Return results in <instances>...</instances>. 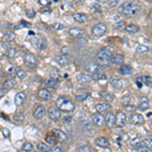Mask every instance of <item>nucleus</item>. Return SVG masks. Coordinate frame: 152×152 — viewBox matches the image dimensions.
<instances>
[{
  "label": "nucleus",
  "instance_id": "f704fd0d",
  "mask_svg": "<svg viewBox=\"0 0 152 152\" xmlns=\"http://www.w3.org/2000/svg\"><path fill=\"white\" fill-rule=\"evenodd\" d=\"M149 51V48L147 46H144V45H140L136 48V52L139 53V54H142V53H146Z\"/></svg>",
  "mask_w": 152,
  "mask_h": 152
},
{
  "label": "nucleus",
  "instance_id": "13d9d810",
  "mask_svg": "<svg viewBox=\"0 0 152 152\" xmlns=\"http://www.w3.org/2000/svg\"><path fill=\"white\" fill-rule=\"evenodd\" d=\"M141 81H142V77H139V78H137V79H136V83H137L138 87H141L142 86Z\"/></svg>",
  "mask_w": 152,
  "mask_h": 152
},
{
  "label": "nucleus",
  "instance_id": "49530a36",
  "mask_svg": "<svg viewBox=\"0 0 152 152\" xmlns=\"http://www.w3.org/2000/svg\"><path fill=\"white\" fill-rule=\"evenodd\" d=\"M142 140L140 139L139 137H137V138H133L132 140H131V145H136L137 146L138 144H140V142H141Z\"/></svg>",
  "mask_w": 152,
  "mask_h": 152
},
{
  "label": "nucleus",
  "instance_id": "de8ad7c7",
  "mask_svg": "<svg viewBox=\"0 0 152 152\" xmlns=\"http://www.w3.org/2000/svg\"><path fill=\"white\" fill-rule=\"evenodd\" d=\"M14 120L17 123H22V122L24 121V116H22V114H17L16 116L14 117Z\"/></svg>",
  "mask_w": 152,
  "mask_h": 152
},
{
  "label": "nucleus",
  "instance_id": "4be33fe9",
  "mask_svg": "<svg viewBox=\"0 0 152 152\" xmlns=\"http://www.w3.org/2000/svg\"><path fill=\"white\" fill-rule=\"evenodd\" d=\"M110 105L109 103H100L95 105V110H98V113H103V112H107L108 110H110Z\"/></svg>",
  "mask_w": 152,
  "mask_h": 152
},
{
  "label": "nucleus",
  "instance_id": "338daca9",
  "mask_svg": "<svg viewBox=\"0 0 152 152\" xmlns=\"http://www.w3.org/2000/svg\"><path fill=\"white\" fill-rule=\"evenodd\" d=\"M151 2H152V1H151Z\"/></svg>",
  "mask_w": 152,
  "mask_h": 152
},
{
  "label": "nucleus",
  "instance_id": "c85d7f7f",
  "mask_svg": "<svg viewBox=\"0 0 152 152\" xmlns=\"http://www.w3.org/2000/svg\"><path fill=\"white\" fill-rule=\"evenodd\" d=\"M37 147H38V150L41 152H49L52 150V148H51L49 145L46 143H43V142H40Z\"/></svg>",
  "mask_w": 152,
  "mask_h": 152
},
{
  "label": "nucleus",
  "instance_id": "4c0bfd02",
  "mask_svg": "<svg viewBox=\"0 0 152 152\" xmlns=\"http://www.w3.org/2000/svg\"><path fill=\"white\" fill-rule=\"evenodd\" d=\"M51 75H52L53 79H55V80H57L58 78H60V74H59L58 69H56V68H52V69H51Z\"/></svg>",
  "mask_w": 152,
  "mask_h": 152
},
{
  "label": "nucleus",
  "instance_id": "ea45409f",
  "mask_svg": "<svg viewBox=\"0 0 152 152\" xmlns=\"http://www.w3.org/2000/svg\"><path fill=\"white\" fill-rule=\"evenodd\" d=\"M25 14H27V17L34 18V16H36V11H34V9H33V8L27 9V10H25Z\"/></svg>",
  "mask_w": 152,
  "mask_h": 152
},
{
  "label": "nucleus",
  "instance_id": "3c124183",
  "mask_svg": "<svg viewBox=\"0 0 152 152\" xmlns=\"http://www.w3.org/2000/svg\"><path fill=\"white\" fill-rule=\"evenodd\" d=\"M39 4L44 5V6H47V5H50L51 1H48V0H39Z\"/></svg>",
  "mask_w": 152,
  "mask_h": 152
},
{
  "label": "nucleus",
  "instance_id": "6e6552de",
  "mask_svg": "<svg viewBox=\"0 0 152 152\" xmlns=\"http://www.w3.org/2000/svg\"><path fill=\"white\" fill-rule=\"evenodd\" d=\"M127 117L123 112H118L116 115V124L118 127H124L126 125Z\"/></svg>",
  "mask_w": 152,
  "mask_h": 152
},
{
  "label": "nucleus",
  "instance_id": "37998d69",
  "mask_svg": "<svg viewBox=\"0 0 152 152\" xmlns=\"http://www.w3.org/2000/svg\"><path fill=\"white\" fill-rule=\"evenodd\" d=\"M4 38H5V40L7 41V42H11V41L15 39V34L14 33H7L5 36H4Z\"/></svg>",
  "mask_w": 152,
  "mask_h": 152
},
{
  "label": "nucleus",
  "instance_id": "6e6d98bb",
  "mask_svg": "<svg viewBox=\"0 0 152 152\" xmlns=\"http://www.w3.org/2000/svg\"><path fill=\"white\" fill-rule=\"evenodd\" d=\"M51 151H52V152H63V150H62L60 147H53Z\"/></svg>",
  "mask_w": 152,
  "mask_h": 152
},
{
  "label": "nucleus",
  "instance_id": "9b49d317",
  "mask_svg": "<svg viewBox=\"0 0 152 152\" xmlns=\"http://www.w3.org/2000/svg\"><path fill=\"white\" fill-rule=\"evenodd\" d=\"M112 51L109 48H101V49L98 52V58H103V59H110L112 57Z\"/></svg>",
  "mask_w": 152,
  "mask_h": 152
},
{
  "label": "nucleus",
  "instance_id": "ddd939ff",
  "mask_svg": "<svg viewBox=\"0 0 152 152\" xmlns=\"http://www.w3.org/2000/svg\"><path fill=\"white\" fill-rule=\"evenodd\" d=\"M25 100H27V95H25L24 92L16 93V95H15V98H14V103H15V105H16V107L22 105L25 103Z\"/></svg>",
  "mask_w": 152,
  "mask_h": 152
},
{
  "label": "nucleus",
  "instance_id": "dca6fc26",
  "mask_svg": "<svg viewBox=\"0 0 152 152\" xmlns=\"http://www.w3.org/2000/svg\"><path fill=\"white\" fill-rule=\"evenodd\" d=\"M86 71L88 73H91V74H95V73H98V72H100V67L98 65V64H95V63H89V64H87L86 65Z\"/></svg>",
  "mask_w": 152,
  "mask_h": 152
},
{
  "label": "nucleus",
  "instance_id": "7c9ffc66",
  "mask_svg": "<svg viewBox=\"0 0 152 152\" xmlns=\"http://www.w3.org/2000/svg\"><path fill=\"white\" fill-rule=\"evenodd\" d=\"M46 140H47V143L48 144H51V145H54V144H56V142H57V136L56 134H50V135H48L47 137H46Z\"/></svg>",
  "mask_w": 152,
  "mask_h": 152
},
{
  "label": "nucleus",
  "instance_id": "79ce46f5",
  "mask_svg": "<svg viewBox=\"0 0 152 152\" xmlns=\"http://www.w3.org/2000/svg\"><path fill=\"white\" fill-rule=\"evenodd\" d=\"M149 149L147 148V147H145L144 145L142 144H138L137 146H136V151L137 152H147Z\"/></svg>",
  "mask_w": 152,
  "mask_h": 152
},
{
  "label": "nucleus",
  "instance_id": "a211bd4d",
  "mask_svg": "<svg viewBox=\"0 0 152 152\" xmlns=\"http://www.w3.org/2000/svg\"><path fill=\"white\" fill-rule=\"evenodd\" d=\"M94 143H95L96 146L100 147V148H107V147H109V144H110L108 139L105 137H98V139H95Z\"/></svg>",
  "mask_w": 152,
  "mask_h": 152
},
{
  "label": "nucleus",
  "instance_id": "412c9836",
  "mask_svg": "<svg viewBox=\"0 0 152 152\" xmlns=\"http://www.w3.org/2000/svg\"><path fill=\"white\" fill-rule=\"evenodd\" d=\"M56 61L57 63L60 64L61 66H67L69 63H70V60L66 55H60V56L56 57Z\"/></svg>",
  "mask_w": 152,
  "mask_h": 152
},
{
  "label": "nucleus",
  "instance_id": "c9c22d12",
  "mask_svg": "<svg viewBox=\"0 0 152 152\" xmlns=\"http://www.w3.org/2000/svg\"><path fill=\"white\" fill-rule=\"evenodd\" d=\"M25 151H29V152H32L34 150V145L31 143V142H25V143L22 145V148Z\"/></svg>",
  "mask_w": 152,
  "mask_h": 152
},
{
  "label": "nucleus",
  "instance_id": "2eb2a0df",
  "mask_svg": "<svg viewBox=\"0 0 152 152\" xmlns=\"http://www.w3.org/2000/svg\"><path fill=\"white\" fill-rule=\"evenodd\" d=\"M38 96L43 100H49L52 98V93L46 88H42L38 91Z\"/></svg>",
  "mask_w": 152,
  "mask_h": 152
},
{
  "label": "nucleus",
  "instance_id": "72a5a7b5",
  "mask_svg": "<svg viewBox=\"0 0 152 152\" xmlns=\"http://www.w3.org/2000/svg\"><path fill=\"white\" fill-rule=\"evenodd\" d=\"M88 96H89L88 92H81V93H79V94L76 95V100L77 101H84L87 98H88Z\"/></svg>",
  "mask_w": 152,
  "mask_h": 152
},
{
  "label": "nucleus",
  "instance_id": "e433bc0d",
  "mask_svg": "<svg viewBox=\"0 0 152 152\" xmlns=\"http://www.w3.org/2000/svg\"><path fill=\"white\" fill-rule=\"evenodd\" d=\"M17 54V50L15 48H10L7 52H6V55H7L8 58H14V56Z\"/></svg>",
  "mask_w": 152,
  "mask_h": 152
},
{
  "label": "nucleus",
  "instance_id": "a19ab883",
  "mask_svg": "<svg viewBox=\"0 0 152 152\" xmlns=\"http://www.w3.org/2000/svg\"><path fill=\"white\" fill-rule=\"evenodd\" d=\"M77 152H91V148L88 145H82L77 149Z\"/></svg>",
  "mask_w": 152,
  "mask_h": 152
},
{
  "label": "nucleus",
  "instance_id": "f3484780",
  "mask_svg": "<svg viewBox=\"0 0 152 152\" xmlns=\"http://www.w3.org/2000/svg\"><path fill=\"white\" fill-rule=\"evenodd\" d=\"M77 80L80 83H89V82L92 81V76H90L89 74H84V73H81L77 76Z\"/></svg>",
  "mask_w": 152,
  "mask_h": 152
},
{
  "label": "nucleus",
  "instance_id": "473e14b6",
  "mask_svg": "<svg viewBox=\"0 0 152 152\" xmlns=\"http://www.w3.org/2000/svg\"><path fill=\"white\" fill-rule=\"evenodd\" d=\"M140 144L144 145V146L147 147L148 149L152 148V138H146V139L142 140V141L140 142Z\"/></svg>",
  "mask_w": 152,
  "mask_h": 152
},
{
  "label": "nucleus",
  "instance_id": "4468645a",
  "mask_svg": "<svg viewBox=\"0 0 152 152\" xmlns=\"http://www.w3.org/2000/svg\"><path fill=\"white\" fill-rule=\"evenodd\" d=\"M85 32L82 29H79V27H72V29H69V34L73 38H81L83 37Z\"/></svg>",
  "mask_w": 152,
  "mask_h": 152
},
{
  "label": "nucleus",
  "instance_id": "0e129e2a",
  "mask_svg": "<svg viewBox=\"0 0 152 152\" xmlns=\"http://www.w3.org/2000/svg\"><path fill=\"white\" fill-rule=\"evenodd\" d=\"M18 152H29V151H25V150H24V149H20V150L18 151Z\"/></svg>",
  "mask_w": 152,
  "mask_h": 152
},
{
  "label": "nucleus",
  "instance_id": "603ef678",
  "mask_svg": "<svg viewBox=\"0 0 152 152\" xmlns=\"http://www.w3.org/2000/svg\"><path fill=\"white\" fill-rule=\"evenodd\" d=\"M116 27L117 29H122V27H126V22H124V20H122V22H118V24H116Z\"/></svg>",
  "mask_w": 152,
  "mask_h": 152
},
{
  "label": "nucleus",
  "instance_id": "6ab92c4d",
  "mask_svg": "<svg viewBox=\"0 0 152 152\" xmlns=\"http://www.w3.org/2000/svg\"><path fill=\"white\" fill-rule=\"evenodd\" d=\"M73 19H74L76 22L83 24V22H87V15L82 12H77V13H74V14H73Z\"/></svg>",
  "mask_w": 152,
  "mask_h": 152
},
{
  "label": "nucleus",
  "instance_id": "20e7f679",
  "mask_svg": "<svg viewBox=\"0 0 152 152\" xmlns=\"http://www.w3.org/2000/svg\"><path fill=\"white\" fill-rule=\"evenodd\" d=\"M105 32H107V25H105V24H101V22L95 24L92 27V34L94 37L103 36V34H105Z\"/></svg>",
  "mask_w": 152,
  "mask_h": 152
},
{
  "label": "nucleus",
  "instance_id": "09e8293b",
  "mask_svg": "<svg viewBox=\"0 0 152 152\" xmlns=\"http://www.w3.org/2000/svg\"><path fill=\"white\" fill-rule=\"evenodd\" d=\"M119 4V0H114V1H108V5L110 7H115Z\"/></svg>",
  "mask_w": 152,
  "mask_h": 152
},
{
  "label": "nucleus",
  "instance_id": "1a4fd4ad",
  "mask_svg": "<svg viewBox=\"0 0 152 152\" xmlns=\"http://www.w3.org/2000/svg\"><path fill=\"white\" fill-rule=\"evenodd\" d=\"M91 121L95 126H103V124L105 123V117L100 114H94L91 116Z\"/></svg>",
  "mask_w": 152,
  "mask_h": 152
},
{
  "label": "nucleus",
  "instance_id": "cd10ccee",
  "mask_svg": "<svg viewBox=\"0 0 152 152\" xmlns=\"http://www.w3.org/2000/svg\"><path fill=\"white\" fill-rule=\"evenodd\" d=\"M16 84V81H15L13 78H9V79H6L3 83V88L5 89H9V88H12V87L15 86Z\"/></svg>",
  "mask_w": 152,
  "mask_h": 152
},
{
  "label": "nucleus",
  "instance_id": "5701e85b",
  "mask_svg": "<svg viewBox=\"0 0 152 152\" xmlns=\"http://www.w3.org/2000/svg\"><path fill=\"white\" fill-rule=\"evenodd\" d=\"M53 131H54V133L56 134L57 138H58V139L61 142H66V141H67L68 137H67V135H66L65 133L63 132V131L59 130V129H54Z\"/></svg>",
  "mask_w": 152,
  "mask_h": 152
},
{
  "label": "nucleus",
  "instance_id": "f257e3e1",
  "mask_svg": "<svg viewBox=\"0 0 152 152\" xmlns=\"http://www.w3.org/2000/svg\"><path fill=\"white\" fill-rule=\"evenodd\" d=\"M140 5L135 2H123L119 7V12L126 17H132L140 10Z\"/></svg>",
  "mask_w": 152,
  "mask_h": 152
},
{
  "label": "nucleus",
  "instance_id": "f03ea898",
  "mask_svg": "<svg viewBox=\"0 0 152 152\" xmlns=\"http://www.w3.org/2000/svg\"><path fill=\"white\" fill-rule=\"evenodd\" d=\"M56 107L58 108L61 112H66V113L73 112L75 109L74 103L71 101L70 100H68V98H63V96H60V98H57Z\"/></svg>",
  "mask_w": 152,
  "mask_h": 152
},
{
  "label": "nucleus",
  "instance_id": "423d86ee",
  "mask_svg": "<svg viewBox=\"0 0 152 152\" xmlns=\"http://www.w3.org/2000/svg\"><path fill=\"white\" fill-rule=\"evenodd\" d=\"M33 115H34V118L36 120H41V119H42L43 117L46 115V110H45V108H44V105H37V107L34 108V110Z\"/></svg>",
  "mask_w": 152,
  "mask_h": 152
},
{
  "label": "nucleus",
  "instance_id": "052dcab7",
  "mask_svg": "<svg viewBox=\"0 0 152 152\" xmlns=\"http://www.w3.org/2000/svg\"><path fill=\"white\" fill-rule=\"evenodd\" d=\"M63 120L65 123H69V122H71V120H72V117H64Z\"/></svg>",
  "mask_w": 152,
  "mask_h": 152
},
{
  "label": "nucleus",
  "instance_id": "4d7b16f0",
  "mask_svg": "<svg viewBox=\"0 0 152 152\" xmlns=\"http://www.w3.org/2000/svg\"><path fill=\"white\" fill-rule=\"evenodd\" d=\"M2 131H3V135L5 136V137H9V135H10V133H9V130H8V129H5V128H4Z\"/></svg>",
  "mask_w": 152,
  "mask_h": 152
},
{
  "label": "nucleus",
  "instance_id": "58836bf2",
  "mask_svg": "<svg viewBox=\"0 0 152 152\" xmlns=\"http://www.w3.org/2000/svg\"><path fill=\"white\" fill-rule=\"evenodd\" d=\"M105 75L103 74V72H98V73H95V74H93L92 75V79H94V80H100V79H105Z\"/></svg>",
  "mask_w": 152,
  "mask_h": 152
},
{
  "label": "nucleus",
  "instance_id": "a18cd8bd",
  "mask_svg": "<svg viewBox=\"0 0 152 152\" xmlns=\"http://www.w3.org/2000/svg\"><path fill=\"white\" fill-rule=\"evenodd\" d=\"M142 81H143V84H146V85H150L151 84V78L148 77V76H144L142 77Z\"/></svg>",
  "mask_w": 152,
  "mask_h": 152
},
{
  "label": "nucleus",
  "instance_id": "393cba45",
  "mask_svg": "<svg viewBox=\"0 0 152 152\" xmlns=\"http://www.w3.org/2000/svg\"><path fill=\"white\" fill-rule=\"evenodd\" d=\"M119 71L122 75H130V74H132L133 69L130 65H122L121 67H120Z\"/></svg>",
  "mask_w": 152,
  "mask_h": 152
},
{
  "label": "nucleus",
  "instance_id": "0eeeda50",
  "mask_svg": "<svg viewBox=\"0 0 152 152\" xmlns=\"http://www.w3.org/2000/svg\"><path fill=\"white\" fill-rule=\"evenodd\" d=\"M110 64L122 66V65H124V56L121 54H113L110 59Z\"/></svg>",
  "mask_w": 152,
  "mask_h": 152
},
{
  "label": "nucleus",
  "instance_id": "8fccbe9b",
  "mask_svg": "<svg viewBox=\"0 0 152 152\" xmlns=\"http://www.w3.org/2000/svg\"><path fill=\"white\" fill-rule=\"evenodd\" d=\"M103 95H105V100H109V101H112L113 100H114V95H113V94H110V93H105Z\"/></svg>",
  "mask_w": 152,
  "mask_h": 152
},
{
  "label": "nucleus",
  "instance_id": "bb28decb",
  "mask_svg": "<svg viewBox=\"0 0 152 152\" xmlns=\"http://www.w3.org/2000/svg\"><path fill=\"white\" fill-rule=\"evenodd\" d=\"M139 29H140L139 27H138L137 24H128V25H126V27H125V31L128 32V33H130V34L137 33V32H139Z\"/></svg>",
  "mask_w": 152,
  "mask_h": 152
},
{
  "label": "nucleus",
  "instance_id": "864d4df0",
  "mask_svg": "<svg viewBox=\"0 0 152 152\" xmlns=\"http://www.w3.org/2000/svg\"><path fill=\"white\" fill-rule=\"evenodd\" d=\"M64 27H64L62 24H54V29H63Z\"/></svg>",
  "mask_w": 152,
  "mask_h": 152
},
{
  "label": "nucleus",
  "instance_id": "7ed1b4c3",
  "mask_svg": "<svg viewBox=\"0 0 152 152\" xmlns=\"http://www.w3.org/2000/svg\"><path fill=\"white\" fill-rule=\"evenodd\" d=\"M24 63L27 67L34 68L38 66L39 62H38V59L36 58V56H34V54H32V53H27L24 56Z\"/></svg>",
  "mask_w": 152,
  "mask_h": 152
},
{
  "label": "nucleus",
  "instance_id": "bf43d9fd",
  "mask_svg": "<svg viewBox=\"0 0 152 152\" xmlns=\"http://www.w3.org/2000/svg\"><path fill=\"white\" fill-rule=\"evenodd\" d=\"M61 52H62V55H66V54H68V53H69L68 48H67V47H64V48H62Z\"/></svg>",
  "mask_w": 152,
  "mask_h": 152
},
{
  "label": "nucleus",
  "instance_id": "a878e982",
  "mask_svg": "<svg viewBox=\"0 0 152 152\" xmlns=\"http://www.w3.org/2000/svg\"><path fill=\"white\" fill-rule=\"evenodd\" d=\"M149 108V103H148V98H145V96H143V98H140V101H139V109L142 110H146L147 109Z\"/></svg>",
  "mask_w": 152,
  "mask_h": 152
},
{
  "label": "nucleus",
  "instance_id": "39448f33",
  "mask_svg": "<svg viewBox=\"0 0 152 152\" xmlns=\"http://www.w3.org/2000/svg\"><path fill=\"white\" fill-rule=\"evenodd\" d=\"M48 115H49L50 119L53 121H58L61 118V110L57 107H50L48 110Z\"/></svg>",
  "mask_w": 152,
  "mask_h": 152
},
{
  "label": "nucleus",
  "instance_id": "b1692460",
  "mask_svg": "<svg viewBox=\"0 0 152 152\" xmlns=\"http://www.w3.org/2000/svg\"><path fill=\"white\" fill-rule=\"evenodd\" d=\"M110 84H112L115 88L120 89L123 87V80L120 79L118 77H113L112 79H110Z\"/></svg>",
  "mask_w": 152,
  "mask_h": 152
},
{
  "label": "nucleus",
  "instance_id": "680f3d73",
  "mask_svg": "<svg viewBox=\"0 0 152 152\" xmlns=\"http://www.w3.org/2000/svg\"><path fill=\"white\" fill-rule=\"evenodd\" d=\"M6 91H7V89H5V88L0 89V98H1V96H3L4 94L6 93Z\"/></svg>",
  "mask_w": 152,
  "mask_h": 152
},
{
  "label": "nucleus",
  "instance_id": "5fc2aeb1",
  "mask_svg": "<svg viewBox=\"0 0 152 152\" xmlns=\"http://www.w3.org/2000/svg\"><path fill=\"white\" fill-rule=\"evenodd\" d=\"M20 24H22V27H29L32 25L29 22H27L25 20H22V22H20Z\"/></svg>",
  "mask_w": 152,
  "mask_h": 152
},
{
  "label": "nucleus",
  "instance_id": "c03bdc74",
  "mask_svg": "<svg viewBox=\"0 0 152 152\" xmlns=\"http://www.w3.org/2000/svg\"><path fill=\"white\" fill-rule=\"evenodd\" d=\"M56 83H57V81L55 79H53V78L48 79L47 81H46V84H47V86H49V87H55L56 86Z\"/></svg>",
  "mask_w": 152,
  "mask_h": 152
},
{
  "label": "nucleus",
  "instance_id": "f8f14e48",
  "mask_svg": "<svg viewBox=\"0 0 152 152\" xmlns=\"http://www.w3.org/2000/svg\"><path fill=\"white\" fill-rule=\"evenodd\" d=\"M130 121L131 123L134 124V125H140V124L144 123V117L142 116V115L135 113V114H133L132 116L130 117Z\"/></svg>",
  "mask_w": 152,
  "mask_h": 152
},
{
  "label": "nucleus",
  "instance_id": "9d476101",
  "mask_svg": "<svg viewBox=\"0 0 152 152\" xmlns=\"http://www.w3.org/2000/svg\"><path fill=\"white\" fill-rule=\"evenodd\" d=\"M32 44L37 48H40V49H45L46 48V42L44 39H42L41 37H34L32 39Z\"/></svg>",
  "mask_w": 152,
  "mask_h": 152
},
{
  "label": "nucleus",
  "instance_id": "c756f323",
  "mask_svg": "<svg viewBox=\"0 0 152 152\" xmlns=\"http://www.w3.org/2000/svg\"><path fill=\"white\" fill-rule=\"evenodd\" d=\"M98 65L101 67H110V61L109 59H103V58H98Z\"/></svg>",
  "mask_w": 152,
  "mask_h": 152
},
{
  "label": "nucleus",
  "instance_id": "e2e57ef3",
  "mask_svg": "<svg viewBox=\"0 0 152 152\" xmlns=\"http://www.w3.org/2000/svg\"><path fill=\"white\" fill-rule=\"evenodd\" d=\"M29 36H34V32H29Z\"/></svg>",
  "mask_w": 152,
  "mask_h": 152
},
{
  "label": "nucleus",
  "instance_id": "69168bd1",
  "mask_svg": "<svg viewBox=\"0 0 152 152\" xmlns=\"http://www.w3.org/2000/svg\"><path fill=\"white\" fill-rule=\"evenodd\" d=\"M36 152H41V151H39V150H38V151H36Z\"/></svg>",
  "mask_w": 152,
  "mask_h": 152
},
{
  "label": "nucleus",
  "instance_id": "2f4dec72",
  "mask_svg": "<svg viewBox=\"0 0 152 152\" xmlns=\"http://www.w3.org/2000/svg\"><path fill=\"white\" fill-rule=\"evenodd\" d=\"M15 74L19 79H24L25 77V71L22 67H15Z\"/></svg>",
  "mask_w": 152,
  "mask_h": 152
},
{
  "label": "nucleus",
  "instance_id": "aec40b11",
  "mask_svg": "<svg viewBox=\"0 0 152 152\" xmlns=\"http://www.w3.org/2000/svg\"><path fill=\"white\" fill-rule=\"evenodd\" d=\"M105 121L109 127L114 126V124L116 123V116L113 113H107V115L105 117Z\"/></svg>",
  "mask_w": 152,
  "mask_h": 152
}]
</instances>
